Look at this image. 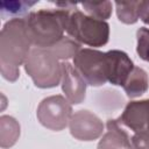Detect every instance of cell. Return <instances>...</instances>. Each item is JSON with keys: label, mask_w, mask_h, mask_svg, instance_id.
Returning a JSON list of instances; mask_svg holds the SVG:
<instances>
[{"label": "cell", "mask_w": 149, "mask_h": 149, "mask_svg": "<svg viewBox=\"0 0 149 149\" xmlns=\"http://www.w3.org/2000/svg\"><path fill=\"white\" fill-rule=\"evenodd\" d=\"M26 20L13 17L7 21L0 34V71L8 81H15L20 76V65H24L30 51Z\"/></svg>", "instance_id": "obj_1"}, {"label": "cell", "mask_w": 149, "mask_h": 149, "mask_svg": "<svg viewBox=\"0 0 149 149\" xmlns=\"http://www.w3.org/2000/svg\"><path fill=\"white\" fill-rule=\"evenodd\" d=\"M59 8L40 9L26 15V27L31 44L36 48H51L64 37L68 21L77 3H56Z\"/></svg>", "instance_id": "obj_2"}, {"label": "cell", "mask_w": 149, "mask_h": 149, "mask_svg": "<svg viewBox=\"0 0 149 149\" xmlns=\"http://www.w3.org/2000/svg\"><path fill=\"white\" fill-rule=\"evenodd\" d=\"M24 70L40 88L56 87L62 81V63L48 48L34 47L24 63Z\"/></svg>", "instance_id": "obj_3"}, {"label": "cell", "mask_w": 149, "mask_h": 149, "mask_svg": "<svg viewBox=\"0 0 149 149\" xmlns=\"http://www.w3.org/2000/svg\"><path fill=\"white\" fill-rule=\"evenodd\" d=\"M66 33L78 43H83L93 48L102 47L109 38V24L106 21L92 17L81 10L71 12Z\"/></svg>", "instance_id": "obj_4"}, {"label": "cell", "mask_w": 149, "mask_h": 149, "mask_svg": "<svg viewBox=\"0 0 149 149\" xmlns=\"http://www.w3.org/2000/svg\"><path fill=\"white\" fill-rule=\"evenodd\" d=\"M36 116L45 128L59 132L69 126L72 116V107L65 97L59 94L50 95L40 102Z\"/></svg>", "instance_id": "obj_5"}, {"label": "cell", "mask_w": 149, "mask_h": 149, "mask_svg": "<svg viewBox=\"0 0 149 149\" xmlns=\"http://www.w3.org/2000/svg\"><path fill=\"white\" fill-rule=\"evenodd\" d=\"M73 66L87 85L101 86L107 81L106 52L84 48L73 57Z\"/></svg>", "instance_id": "obj_6"}, {"label": "cell", "mask_w": 149, "mask_h": 149, "mask_svg": "<svg viewBox=\"0 0 149 149\" xmlns=\"http://www.w3.org/2000/svg\"><path fill=\"white\" fill-rule=\"evenodd\" d=\"M69 129L71 135L79 141H93L102 135L104 123L93 112L80 109L72 114Z\"/></svg>", "instance_id": "obj_7"}, {"label": "cell", "mask_w": 149, "mask_h": 149, "mask_svg": "<svg viewBox=\"0 0 149 149\" xmlns=\"http://www.w3.org/2000/svg\"><path fill=\"white\" fill-rule=\"evenodd\" d=\"M133 69L134 63L125 51L109 50L106 52L107 81L112 85L123 86Z\"/></svg>", "instance_id": "obj_8"}, {"label": "cell", "mask_w": 149, "mask_h": 149, "mask_svg": "<svg viewBox=\"0 0 149 149\" xmlns=\"http://www.w3.org/2000/svg\"><path fill=\"white\" fill-rule=\"evenodd\" d=\"M86 86V81L73 64L62 62V90L70 104L78 105L85 100Z\"/></svg>", "instance_id": "obj_9"}, {"label": "cell", "mask_w": 149, "mask_h": 149, "mask_svg": "<svg viewBox=\"0 0 149 149\" xmlns=\"http://www.w3.org/2000/svg\"><path fill=\"white\" fill-rule=\"evenodd\" d=\"M118 121L134 133L149 130V99L128 102Z\"/></svg>", "instance_id": "obj_10"}, {"label": "cell", "mask_w": 149, "mask_h": 149, "mask_svg": "<svg viewBox=\"0 0 149 149\" xmlns=\"http://www.w3.org/2000/svg\"><path fill=\"white\" fill-rule=\"evenodd\" d=\"M107 132L102 135L97 149H134L128 133L115 119H109L106 123Z\"/></svg>", "instance_id": "obj_11"}, {"label": "cell", "mask_w": 149, "mask_h": 149, "mask_svg": "<svg viewBox=\"0 0 149 149\" xmlns=\"http://www.w3.org/2000/svg\"><path fill=\"white\" fill-rule=\"evenodd\" d=\"M148 87H149L148 73L142 68L134 66L133 71L130 72L123 85V90L127 97L130 99L139 98L147 92Z\"/></svg>", "instance_id": "obj_12"}, {"label": "cell", "mask_w": 149, "mask_h": 149, "mask_svg": "<svg viewBox=\"0 0 149 149\" xmlns=\"http://www.w3.org/2000/svg\"><path fill=\"white\" fill-rule=\"evenodd\" d=\"M0 127H1V139L0 146L1 148H9L15 144L20 136V125L19 122L8 115H2L0 118Z\"/></svg>", "instance_id": "obj_13"}, {"label": "cell", "mask_w": 149, "mask_h": 149, "mask_svg": "<svg viewBox=\"0 0 149 149\" xmlns=\"http://www.w3.org/2000/svg\"><path fill=\"white\" fill-rule=\"evenodd\" d=\"M116 15L119 21L126 24H134L140 19L142 1H116Z\"/></svg>", "instance_id": "obj_14"}, {"label": "cell", "mask_w": 149, "mask_h": 149, "mask_svg": "<svg viewBox=\"0 0 149 149\" xmlns=\"http://www.w3.org/2000/svg\"><path fill=\"white\" fill-rule=\"evenodd\" d=\"M48 49H50L59 61H68L70 58H73L81 48L80 43H78L73 38L64 36L55 45Z\"/></svg>", "instance_id": "obj_15"}, {"label": "cell", "mask_w": 149, "mask_h": 149, "mask_svg": "<svg viewBox=\"0 0 149 149\" xmlns=\"http://www.w3.org/2000/svg\"><path fill=\"white\" fill-rule=\"evenodd\" d=\"M84 12L98 20L106 21L112 15L113 3L111 1H102V2H83L80 3Z\"/></svg>", "instance_id": "obj_16"}, {"label": "cell", "mask_w": 149, "mask_h": 149, "mask_svg": "<svg viewBox=\"0 0 149 149\" xmlns=\"http://www.w3.org/2000/svg\"><path fill=\"white\" fill-rule=\"evenodd\" d=\"M36 3L37 1H1L0 2L1 16L20 17V15L24 14L28 9H30Z\"/></svg>", "instance_id": "obj_17"}, {"label": "cell", "mask_w": 149, "mask_h": 149, "mask_svg": "<svg viewBox=\"0 0 149 149\" xmlns=\"http://www.w3.org/2000/svg\"><path fill=\"white\" fill-rule=\"evenodd\" d=\"M136 52L141 59L149 62V28L142 27L136 33Z\"/></svg>", "instance_id": "obj_18"}, {"label": "cell", "mask_w": 149, "mask_h": 149, "mask_svg": "<svg viewBox=\"0 0 149 149\" xmlns=\"http://www.w3.org/2000/svg\"><path fill=\"white\" fill-rule=\"evenodd\" d=\"M130 140L134 149H149V130L137 132Z\"/></svg>", "instance_id": "obj_19"}, {"label": "cell", "mask_w": 149, "mask_h": 149, "mask_svg": "<svg viewBox=\"0 0 149 149\" xmlns=\"http://www.w3.org/2000/svg\"><path fill=\"white\" fill-rule=\"evenodd\" d=\"M140 20L146 24H149V1H142L140 10Z\"/></svg>", "instance_id": "obj_20"}]
</instances>
